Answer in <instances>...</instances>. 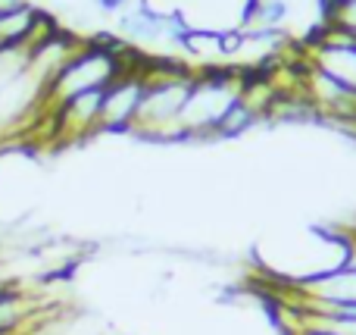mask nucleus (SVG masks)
I'll list each match as a JSON object with an SVG mask.
<instances>
[{
  "label": "nucleus",
  "mask_w": 356,
  "mask_h": 335,
  "mask_svg": "<svg viewBox=\"0 0 356 335\" xmlns=\"http://www.w3.org/2000/svg\"><path fill=\"white\" fill-rule=\"evenodd\" d=\"M241 98V69L238 66H197L194 85H191L188 104L178 119L181 141L194 138H213L228 107Z\"/></svg>",
  "instance_id": "nucleus-1"
},
{
  "label": "nucleus",
  "mask_w": 356,
  "mask_h": 335,
  "mask_svg": "<svg viewBox=\"0 0 356 335\" xmlns=\"http://www.w3.org/2000/svg\"><path fill=\"white\" fill-rule=\"evenodd\" d=\"M144 56L135 69H125L116 81L104 91V100H100V132H131L135 125V116H138V107H141V98H144Z\"/></svg>",
  "instance_id": "nucleus-2"
},
{
  "label": "nucleus",
  "mask_w": 356,
  "mask_h": 335,
  "mask_svg": "<svg viewBox=\"0 0 356 335\" xmlns=\"http://www.w3.org/2000/svg\"><path fill=\"white\" fill-rule=\"evenodd\" d=\"M309 63L316 69H322V72H328L332 79H338L341 85H347L350 91H356V38L353 35L322 25V31L313 38Z\"/></svg>",
  "instance_id": "nucleus-3"
},
{
  "label": "nucleus",
  "mask_w": 356,
  "mask_h": 335,
  "mask_svg": "<svg viewBox=\"0 0 356 335\" xmlns=\"http://www.w3.org/2000/svg\"><path fill=\"white\" fill-rule=\"evenodd\" d=\"M100 100L104 91L81 94L75 100H66L63 107L54 110V132L63 141H79L94 132H100Z\"/></svg>",
  "instance_id": "nucleus-4"
},
{
  "label": "nucleus",
  "mask_w": 356,
  "mask_h": 335,
  "mask_svg": "<svg viewBox=\"0 0 356 335\" xmlns=\"http://www.w3.org/2000/svg\"><path fill=\"white\" fill-rule=\"evenodd\" d=\"M31 311H35V304H31L29 295L13 282H6L0 288V335H19L22 326L29 323Z\"/></svg>",
  "instance_id": "nucleus-5"
},
{
  "label": "nucleus",
  "mask_w": 356,
  "mask_h": 335,
  "mask_svg": "<svg viewBox=\"0 0 356 335\" xmlns=\"http://www.w3.org/2000/svg\"><path fill=\"white\" fill-rule=\"evenodd\" d=\"M259 116H263V113H259L257 107H253L250 100L241 94V98L228 107L225 116H222V123H219V129H216L213 138H222V141H225V138H241L244 132H250L253 125H257Z\"/></svg>",
  "instance_id": "nucleus-6"
},
{
  "label": "nucleus",
  "mask_w": 356,
  "mask_h": 335,
  "mask_svg": "<svg viewBox=\"0 0 356 335\" xmlns=\"http://www.w3.org/2000/svg\"><path fill=\"white\" fill-rule=\"evenodd\" d=\"M94 3H97V10H100V13H110V16H119L122 10H129L131 0H94Z\"/></svg>",
  "instance_id": "nucleus-7"
},
{
  "label": "nucleus",
  "mask_w": 356,
  "mask_h": 335,
  "mask_svg": "<svg viewBox=\"0 0 356 335\" xmlns=\"http://www.w3.org/2000/svg\"><path fill=\"white\" fill-rule=\"evenodd\" d=\"M22 3H29V0H0V16H6V13L19 10Z\"/></svg>",
  "instance_id": "nucleus-8"
}]
</instances>
